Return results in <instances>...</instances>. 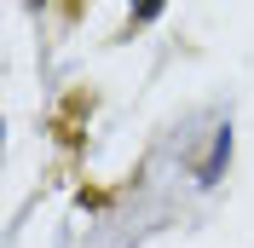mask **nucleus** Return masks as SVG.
Listing matches in <instances>:
<instances>
[{
  "label": "nucleus",
  "mask_w": 254,
  "mask_h": 248,
  "mask_svg": "<svg viewBox=\"0 0 254 248\" xmlns=\"http://www.w3.org/2000/svg\"><path fill=\"white\" fill-rule=\"evenodd\" d=\"M162 12V0H139V12H133V23H144V17H156Z\"/></svg>",
  "instance_id": "obj_1"
}]
</instances>
